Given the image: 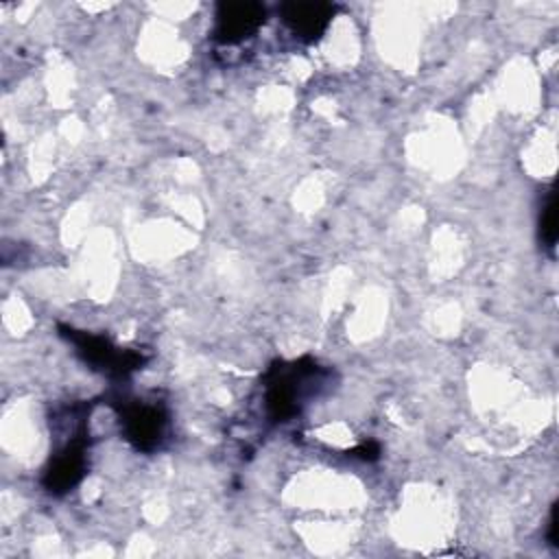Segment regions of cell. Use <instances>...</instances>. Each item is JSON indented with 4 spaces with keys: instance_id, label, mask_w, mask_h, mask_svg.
I'll list each match as a JSON object with an SVG mask.
<instances>
[{
    "instance_id": "3",
    "label": "cell",
    "mask_w": 559,
    "mask_h": 559,
    "mask_svg": "<svg viewBox=\"0 0 559 559\" xmlns=\"http://www.w3.org/2000/svg\"><path fill=\"white\" fill-rule=\"evenodd\" d=\"M87 448L90 437L85 426L81 424L74 428L72 437H68V441H63L50 454V461L41 476V485L46 487V491H50L52 496H63L81 483L87 472Z\"/></svg>"
},
{
    "instance_id": "8",
    "label": "cell",
    "mask_w": 559,
    "mask_h": 559,
    "mask_svg": "<svg viewBox=\"0 0 559 559\" xmlns=\"http://www.w3.org/2000/svg\"><path fill=\"white\" fill-rule=\"evenodd\" d=\"M557 531H559V522H557V502L550 507V515H548V531H546V539H548V544L550 546H559V535H557Z\"/></svg>"
},
{
    "instance_id": "4",
    "label": "cell",
    "mask_w": 559,
    "mask_h": 559,
    "mask_svg": "<svg viewBox=\"0 0 559 559\" xmlns=\"http://www.w3.org/2000/svg\"><path fill=\"white\" fill-rule=\"evenodd\" d=\"M116 411L120 417L122 437L138 452H153L159 448L168 426V415L162 404L144 400H120Z\"/></svg>"
},
{
    "instance_id": "7",
    "label": "cell",
    "mask_w": 559,
    "mask_h": 559,
    "mask_svg": "<svg viewBox=\"0 0 559 559\" xmlns=\"http://www.w3.org/2000/svg\"><path fill=\"white\" fill-rule=\"evenodd\" d=\"M539 240L550 253L555 251V242H557V192H555V186L548 188L546 199L542 203Z\"/></svg>"
},
{
    "instance_id": "5",
    "label": "cell",
    "mask_w": 559,
    "mask_h": 559,
    "mask_svg": "<svg viewBox=\"0 0 559 559\" xmlns=\"http://www.w3.org/2000/svg\"><path fill=\"white\" fill-rule=\"evenodd\" d=\"M266 22V7L253 0L218 2L214 13V39L225 46L253 37Z\"/></svg>"
},
{
    "instance_id": "1",
    "label": "cell",
    "mask_w": 559,
    "mask_h": 559,
    "mask_svg": "<svg viewBox=\"0 0 559 559\" xmlns=\"http://www.w3.org/2000/svg\"><path fill=\"white\" fill-rule=\"evenodd\" d=\"M323 371L312 358L275 362L264 376V404L273 421H288L301 404L323 384Z\"/></svg>"
},
{
    "instance_id": "6",
    "label": "cell",
    "mask_w": 559,
    "mask_h": 559,
    "mask_svg": "<svg viewBox=\"0 0 559 559\" xmlns=\"http://www.w3.org/2000/svg\"><path fill=\"white\" fill-rule=\"evenodd\" d=\"M336 13V4L332 2H284L280 4L282 22L288 26V31L312 44L323 37L328 31L332 17Z\"/></svg>"
},
{
    "instance_id": "2",
    "label": "cell",
    "mask_w": 559,
    "mask_h": 559,
    "mask_svg": "<svg viewBox=\"0 0 559 559\" xmlns=\"http://www.w3.org/2000/svg\"><path fill=\"white\" fill-rule=\"evenodd\" d=\"M59 334L74 345L79 358L94 371H100L109 378H127L135 369L144 365V356L135 349H122L114 345L107 336H98L92 332L74 330L70 325H59Z\"/></svg>"
}]
</instances>
